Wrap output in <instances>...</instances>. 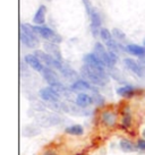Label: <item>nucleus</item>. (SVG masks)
I'll return each mask as SVG.
<instances>
[{"label":"nucleus","mask_w":145,"mask_h":155,"mask_svg":"<svg viewBox=\"0 0 145 155\" xmlns=\"http://www.w3.org/2000/svg\"><path fill=\"white\" fill-rule=\"evenodd\" d=\"M82 76L85 78V81L91 83L92 85L96 86H104L109 82V76L107 75L106 70H100V69L93 68L84 64L81 68Z\"/></svg>","instance_id":"1"},{"label":"nucleus","mask_w":145,"mask_h":155,"mask_svg":"<svg viewBox=\"0 0 145 155\" xmlns=\"http://www.w3.org/2000/svg\"><path fill=\"white\" fill-rule=\"evenodd\" d=\"M94 53L99 57V59L102 61L108 68H113V66L116 65V62L118 60L117 53L110 51V50H107L104 45L100 42L95 43V45H94Z\"/></svg>","instance_id":"2"},{"label":"nucleus","mask_w":145,"mask_h":155,"mask_svg":"<svg viewBox=\"0 0 145 155\" xmlns=\"http://www.w3.org/2000/svg\"><path fill=\"white\" fill-rule=\"evenodd\" d=\"M21 41L27 48H36L39 44V40L36 38V33H35L32 26L29 24H22L21 26Z\"/></svg>","instance_id":"3"},{"label":"nucleus","mask_w":145,"mask_h":155,"mask_svg":"<svg viewBox=\"0 0 145 155\" xmlns=\"http://www.w3.org/2000/svg\"><path fill=\"white\" fill-rule=\"evenodd\" d=\"M32 28L38 35H40L41 38L44 40H48L49 42H53V43H60L62 39L59 34L55 33L51 28H49L47 26H32Z\"/></svg>","instance_id":"4"},{"label":"nucleus","mask_w":145,"mask_h":155,"mask_svg":"<svg viewBox=\"0 0 145 155\" xmlns=\"http://www.w3.org/2000/svg\"><path fill=\"white\" fill-rule=\"evenodd\" d=\"M34 54L38 57L40 60H41V62H42L46 67L60 70V69L62 68V66H64L62 65V61L57 60L56 58H53L52 56H50L49 53H46V52L41 51V50H36V51L34 52Z\"/></svg>","instance_id":"5"},{"label":"nucleus","mask_w":145,"mask_h":155,"mask_svg":"<svg viewBox=\"0 0 145 155\" xmlns=\"http://www.w3.org/2000/svg\"><path fill=\"white\" fill-rule=\"evenodd\" d=\"M36 124L42 127H51V126L59 125L61 122V118L56 113H43L35 117Z\"/></svg>","instance_id":"6"},{"label":"nucleus","mask_w":145,"mask_h":155,"mask_svg":"<svg viewBox=\"0 0 145 155\" xmlns=\"http://www.w3.org/2000/svg\"><path fill=\"white\" fill-rule=\"evenodd\" d=\"M39 94H40V97H41L43 101L48 102V103L59 102L60 96H61L52 86H48V87H44V88H41L40 92H39Z\"/></svg>","instance_id":"7"},{"label":"nucleus","mask_w":145,"mask_h":155,"mask_svg":"<svg viewBox=\"0 0 145 155\" xmlns=\"http://www.w3.org/2000/svg\"><path fill=\"white\" fill-rule=\"evenodd\" d=\"M90 19H91V32L93 33L94 36H99L100 35V27H101V16H100V14L98 13V10L95 8L92 9V12H91V15H90Z\"/></svg>","instance_id":"8"},{"label":"nucleus","mask_w":145,"mask_h":155,"mask_svg":"<svg viewBox=\"0 0 145 155\" xmlns=\"http://www.w3.org/2000/svg\"><path fill=\"white\" fill-rule=\"evenodd\" d=\"M83 60H84L85 65L93 67V68L100 69V70H104V68H106V65L99 59V57L94 52L93 53H87V54H85L84 58H83Z\"/></svg>","instance_id":"9"},{"label":"nucleus","mask_w":145,"mask_h":155,"mask_svg":"<svg viewBox=\"0 0 145 155\" xmlns=\"http://www.w3.org/2000/svg\"><path fill=\"white\" fill-rule=\"evenodd\" d=\"M41 73H42L43 78L46 79V82H47L50 86H55V85H57V84L60 83L59 76L57 75V73L55 71V69L49 68V67H44V69H43Z\"/></svg>","instance_id":"10"},{"label":"nucleus","mask_w":145,"mask_h":155,"mask_svg":"<svg viewBox=\"0 0 145 155\" xmlns=\"http://www.w3.org/2000/svg\"><path fill=\"white\" fill-rule=\"evenodd\" d=\"M70 90L76 91V92H81V93H84V92H86V91L95 92L96 88L92 86V84L89 83L87 81H84V79H77V81H75V82L72 84Z\"/></svg>","instance_id":"11"},{"label":"nucleus","mask_w":145,"mask_h":155,"mask_svg":"<svg viewBox=\"0 0 145 155\" xmlns=\"http://www.w3.org/2000/svg\"><path fill=\"white\" fill-rule=\"evenodd\" d=\"M124 64L125 66L127 67L130 71L137 75V76H140V77H144L145 74H144V67H142L138 62H136L135 60H133L130 58H126L124 60Z\"/></svg>","instance_id":"12"},{"label":"nucleus","mask_w":145,"mask_h":155,"mask_svg":"<svg viewBox=\"0 0 145 155\" xmlns=\"http://www.w3.org/2000/svg\"><path fill=\"white\" fill-rule=\"evenodd\" d=\"M24 61H25L26 65H29L31 68L36 70V71H42L43 69H44L43 64L35 54H26L24 57Z\"/></svg>","instance_id":"13"},{"label":"nucleus","mask_w":145,"mask_h":155,"mask_svg":"<svg viewBox=\"0 0 145 155\" xmlns=\"http://www.w3.org/2000/svg\"><path fill=\"white\" fill-rule=\"evenodd\" d=\"M44 50H46V52L49 53L50 56L56 58L57 60L62 61L61 51H60V48L57 43H53V42H47V43H44Z\"/></svg>","instance_id":"14"},{"label":"nucleus","mask_w":145,"mask_h":155,"mask_svg":"<svg viewBox=\"0 0 145 155\" xmlns=\"http://www.w3.org/2000/svg\"><path fill=\"white\" fill-rule=\"evenodd\" d=\"M75 103H76L78 107L85 109V108H87L89 105H91L92 103H94V102L91 95L86 94V93H79V94H77Z\"/></svg>","instance_id":"15"},{"label":"nucleus","mask_w":145,"mask_h":155,"mask_svg":"<svg viewBox=\"0 0 145 155\" xmlns=\"http://www.w3.org/2000/svg\"><path fill=\"white\" fill-rule=\"evenodd\" d=\"M47 7L44 5H41L39 9L36 10L34 17H33V23L36 25H42L44 21H46V12H47Z\"/></svg>","instance_id":"16"},{"label":"nucleus","mask_w":145,"mask_h":155,"mask_svg":"<svg viewBox=\"0 0 145 155\" xmlns=\"http://www.w3.org/2000/svg\"><path fill=\"white\" fill-rule=\"evenodd\" d=\"M101 119H102V122L106 126L112 127L117 121V116H116L115 112L112 111H104L101 116Z\"/></svg>","instance_id":"17"},{"label":"nucleus","mask_w":145,"mask_h":155,"mask_svg":"<svg viewBox=\"0 0 145 155\" xmlns=\"http://www.w3.org/2000/svg\"><path fill=\"white\" fill-rule=\"evenodd\" d=\"M125 50L128 51L133 56H136L138 58H141L145 54V47H141L137 44H128L127 47L125 48Z\"/></svg>","instance_id":"18"},{"label":"nucleus","mask_w":145,"mask_h":155,"mask_svg":"<svg viewBox=\"0 0 145 155\" xmlns=\"http://www.w3.org/2000/svg\"><path fill=\"white\" fill-rule=\"evenodd\" d=\"M116 92H117V94L123 96V97H130V96H133V95L135 94L136 90L132 85H125V86L118 87L116 90Z\"/></svg>","instance_id":"19"},{"label":"nucleus","mask_w":145,"mask_h":155,"mask_svg":"<svg viewBox=\"0 0 145 155\" xmlns=\"http://www.w3.org/2000/svg\"><path fill=\"white\" fill-rule=\"evenodd\" d=\"M61 75L64 76L66 79H68V81H77V78H78V75L75 70H72V68H69L68 66H62V68L59 70Z\"/></svg>","instance_id":"20"},{"label":"nucleus","mask_w":145,"mask_h":155,"mask_svg":"<svg viewBox=\"0 0 145 155\" xmlns=\"http://www.w3.org/2000/svg\"><path fill=\"white\" fill-rule=\"evenodd\" d=\"M40 133H41V130L34 125H29L23 128V135H24V136H27V137L36 136V135H39Z\"/></svg>","instance_id":"21"},{"label":"nucleus","mask_w":145,"mask_h":155,"mask_svg":"<svg viewBox=\"0 0 145 155\" xmlns=\"http://www.w3.org/2000/svg\"><path fill=\"white\" fill-rule=\"evenodd\" d=\"M119 146H120V148L124 152H126V153H132V152H134L136 150L135 145H134L130 140H128V139H121L119 143Z\"/></svg>","instance_id":"22"},{"label":"nucleus","mask_w":145,"mask_h":155,"mask_svg":"<svg viewBox=\"0 0 145 155\" xmlns=\"http://www.w3.org/2000/svg\"><path fill=\"white\" fill-rule=\"evenodd\" d=\"M66 133L69 135H74V136H79L84 133V128L81 125H72L66 128Z\"/></svg>","instance_id":"23"},{"label":"nucleus","mask_w":145,"mask_h":155,"mask_svg":"<svg viewBox=\"0 0 145 155\" xmlns=\"http://www.w3.org/2000/svg\"><path fill=\"white\" fill-rule=\"evenodd\" d=\"M92 99H93V102L96 105H103L104 104V97H103L102 95L99 93L98 91H95V92H92Z\"/></svg>","instance_id":"24"},{"label":"nucleus","mask_w":145,"mask_h":155,"mask_svg":"<svg viewBox=\"0 0 145 155\" xmlns=\"http://www.w3.org/2000/svg\"><path fill=\"white\" fill-rule=\"evenodd\" d=\"M111 33H112V36H113L117 41H125V40H126L125 33L121 30H119V28H113Z\"/></svg>","instance_id":"25"},{"label":"nucleus","mask_w":145,"mask_h":155,"mask_svg":"<svg viewBox=\"0 0 145 155\" xmlns=\"http://www.w3.org/2000/svg\"><path fill=\"white\" fill-rule=\"evenodd\" d=\"M100 36H101V39L102 41L106 43L108 41H110L111 39H113V36H112V33L109 32V30L107 28H101V32H100Z\"/></svg>","instance_id":"26"},{"label":"nucleus","mask_w":145,"mask_h":155,"mask_svg":"<svg viewBox=\"0 0 145 155\" xmlns=\"http://www.w3.org/2000/svg\"><path fill=\"white\" fill-rule=\"evenodd\" d=\"M132 124V117L129 113H125L124 117H123V126L125 128H128Z\"/></svg>","instance_id":"27"},{"label":"nucleus","mask_w":145,"mask_h":155,"mask_svg":"<svg viewBox=\"0 0 145 155\" xmlns=\"http://www.w3.org/2000/svg\"><path fill=\"white\" fill-rule=\"evenodd\" d=\"M82 2H83V5H84V7H85L87 15L90 16L91 12H92V9H93V7H92V4H91V1H90V0H82Z\"/></svg>","instance_id":"28"},{"label":"nucleus","mask_w":145,"mask_h":155,"mask_svg":"<svg viewBox=\"0 0 145 155\" xmlns=\"http://www.w3.org/2000/svg\"><path fill=\"white\" fill-rule=\"evenodd\" d=\"M137 148L141 151H145V139H140L137 142Z\"/></svg>","instance_id":"29"},{"label":"nucleus","mask_w":145,"mask_h":155,"mask_svg":"<svg viewBox=\"0 0 145 155\" xmlns=\"http://www.w3.org/2000/svg\"><path fill=\"white\" fill-rule=\"evenodd\" d=\"M43 155H58V154H56L55 152H52V151H48V152H46Z\"/></svg>","instance_id":"30"},{"label":"nucleus","mask_w":145,"mask_h":155,"mask_svg":"<svg viewBox=\"0 0 145 155\" xmlns=\"http://www.w3.org/2000/svg\"><path fill=\"white\" fill-rule=\"evenodd\" d=\"M140 61H141L142 64H144V65H145V54L143 57H141V58H140Z\"/></svg>","instance_id":"31"},{"label":"nucleus","mask_w":145,"mask_h":155,"mask_svg":"<svg viewBox=\"0 0 145 155\" xmlns=\"http://www.w3.org/2000/svg\"><path fill=\"white\" fill-rule=\"evenodd\" d=\"M143 136H144V138H145V129L143 130Z\"/></svg>","instance_id":"32"},{"label":"nucleus","mask_w":145,"mask_h":155,"mask_svg":"<svg viewBox=\"0 0 145 155\" xmlns=\"http://www.w3.org/2000/svg\"><path fill=\"white\" fill-rule=\"evenodd\" d=\"M144 74H145V67H144Z\"/></svg>","instance_id":"33"},{"label":"nucleus","mask_w":145,"mask_h":155,"mask_svg":"<svg viewBox=\"0 0 145 155\" xmlns=\"http://www.w3.org/2000/svg\"><path fill=\"white\" fill-rule=\"evenodd\" d=\"M144 45H145V40H144Z\"/></svg>","instance_id":"34"},{"label":"nucleus","mask_w":145,"mask_h":155,"mask_svg":"<svg viewBox=\"0 0 145 155\" xmlns=\"http://www.w3.org/2000/svg\"><path fill=\"white\" fill-rule=\"evenodd\" d=\"M48 1H50V0H48Z\"/></svg>","instance_id":"35"}]
</instances>
